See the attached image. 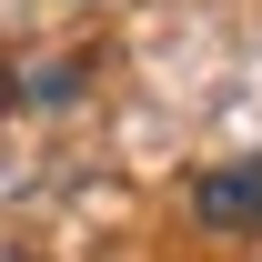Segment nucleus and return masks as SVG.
<instances>
[{
	"label": "nucleus",
	"instance_id": "f257e3e1",
	"mask_svg": "<svg viewBox=\"0 0 262 262\" xmlns=\"http://www.w3.org/2000/svg\"><path fill=\"white\" fill-rule=\"evenodd\" d=\"M192 222L202 232H262V151L202 171V182H192Z\"/></svg>",
	"mask_w": 262,
	"mask_h": 262
}]
</instances>
